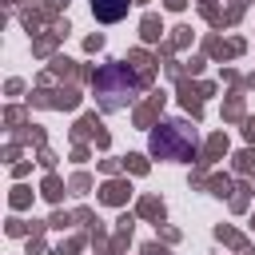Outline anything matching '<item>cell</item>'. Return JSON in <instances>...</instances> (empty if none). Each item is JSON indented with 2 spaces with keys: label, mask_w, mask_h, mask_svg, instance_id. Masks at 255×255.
<instances>
[{
  "label": "cell",
  "mask_w": 255,
  "mask_h": 255,
  "mask_svg": "<svg viewBox=\"0 0 255 255\" xmlns=\"http://www.w3.org/2000/svg\"><path fill=\"white\" fill-rule=\"evenodd\" d=\"M92 12H96V20L116 24V20L128 16V0H92Z\"/></svg>",
  "instance_id": "obj_3"
},
{
  "label": "cell",
  "mask_w": 255,
  "mask_h": 255,
  "mask_svg": "<svg viewBox=\"0 0 255 255\" xmlns=\"http://www.w3.org/2000/svg\"><path fill=\"white\" fill-rule=\"evenodd\" d=\"M151 151L159 159H187L195 151V131L187 124H163L159 131H151Z\"/></svg>",
  "instance_id": "obj_2"
},
{
  "label": "cell",
  "mask_w": 255,
  "mask_h": 255,
  "mask_svg": "<svg viewBox=\"0 0 255 255\" xmlns=\"http://www.w3.org/2000/svg\"><path fill=\"white\" fill-rule=\"evenodd\" d=\"M135 92H139V80L124 64H108V68L96 72V96H100L104 108H124Z\"/></svg>",
  "instance_id": "obj_1"
}]
</instances>
